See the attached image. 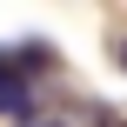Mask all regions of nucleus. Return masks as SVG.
Segmentation results:
<instances>
[{"instance_id": "obj_2", "label": "nucleus", "mask_w": 127, "mask_h": 127, "mask_svg": "<svg viewBox=\"0 0 127 127\" xmlns=\"http://www.w3.org/2000/svg\"><path fill=\"white\" fill-rule=\"evenodd\" d=\"M121 67H127V40H121Z\"/></svg>"}, {"instance_id": "obj_1", "label": "nucleus", "mask_w": 127, "mask_h": 127, "mask_svg": "<svg viewBox=\"0 0 127 127\" xmlns=\"http://www.w3.org/2000/svg\"><path fill=\"white\" fill-rule=\"evenodd\" d=\"M0 114H27V87H20L13 60H0Z\"/></svg>"}]
</instances>
